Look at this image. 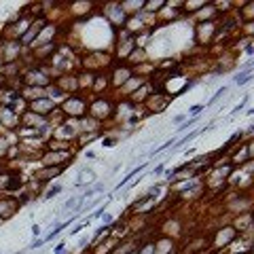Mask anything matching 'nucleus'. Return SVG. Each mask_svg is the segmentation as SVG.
Here are the masks:
<instances>
[{
  "label": "nucleus",
  "mask_w": 254,
  "mask_h": 254,
  "mask_svg": "<svg viewBox=\"0 0 254 254\" xmlns=\"http://www.w3.org/2000/svg\"><path fill=\"white\" fill-rule=\"evenodd\" d=\"M59 191H62V186H53V188H51V191H49V193H47V197H53V195H57V193H59Z\"/></svg>",
  "instance_id": "obj_1"
},
{
  "label": "nucleus",
  "mask_w": 254,
  "mask_h": 254,
  "mask_svg": "<svg viewBox=\"0 0 254 254\" xmlns=\"http://www.w3.org/2000/svg\"><path fill=\"white\" fill-rule=\"evenodd\" d=\"M246 80H250V76H248V74H241V76H237V83H246Z\"/></svg>",
  "instance_id": "obj_2"
},
{
  "label": "nucleus",
  "mask_w": 254,
  "mask_h": 254,
  "mask_svg": "<svg viewBox=\"0 0 254 254\" xmlns=\"http://www.w3.org/2000/svg\"><path fill=\"white\" fill-rule=\"evenodd\" d=\"M199 110H201V106H199V104H197V106H193V108H191V115H197Z\"/></svg>",
  "instance_id": "obj_3"
},
{
  "label": "nucleus",
  "mask_w": 254,
  "mask_h": 254,
  "mask_svg": "<svg viewBox=\"0 0 254 254\" xmlns=\"http://www.w3.org/2000/svg\"><path fill=\"white\" fill-rule=\"evenodd\" d=\"M62 250H64V244H59V246L55 248V254H62Z\"/></svg>",
  "instance_id": "obj_4"
}]
</instances>
